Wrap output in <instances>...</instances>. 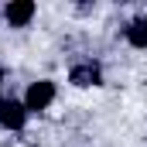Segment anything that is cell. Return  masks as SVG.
<instances>
[{"label": "cell", "mask_w": 147, "mask_h": 147, "mask_svg": "<svg viewBox=\"0 0 147 147\" xmlns=\"http://www.w3.org/2000/svg\"><path fill=\"white\" fill-rule=\"evenodd\" d=\"M51 99H55V82L41 79V82H31V86H28L24 106H28V113H38V110H48Z\"/></svg>", "instance_id": "cell-1"}, {"label": "cell", "mask_w": 147, "mask_h": 147, "mask_svg": "<svg viewBox=\"0 0 147 147\" xmlns=\"http://www.w3.org/2000/svg\"><path fill=\"white\" fill-rule=\"evenodd\" d=\"M28 123V106L17 99H3L0 103V127L3 130H21Z\"/></svg>", "instance_id": "cell-2"}, {"label": "cell", "mask_w": 147, "mask_h": 147, "mask_svg": "<svg viewBox=\"0 0 147 147\" xmlns=\"http://www.w3.org/2000/svg\"><path fill=\"white\" fill-rule=\"evenodd\" d=\"M3 17L10 21V28H24V24L34 17V3H31V0H10L7 10H3Z\"/></svg>", "instance_id": "cell-3"}, {"label": "cell", "mask_w": 147, "mask_h": 147, "mask_svg": "<svg viewBox=\"0 0 147 147\" xmlns=\"http://www.w3.org/2000/svg\"><path fill=\"white\" fill-rule=\"evenodd\" d=\"M69 79H72L75 86H99L103 72H99V65H96V62H82V65H75V69H72Z\"/></svg>", "instance_id": "cell-4"}, {"label": "cell", "mask_w": 147, "mask_h": 147, "mask_svg": "<svg viewBox=\"0 0 147 147\" xmlns=\"http://www.w3.org/2000/svg\"><path fill=\"white\" fill-rule=\"evenodd\" d=\"M127 41H130L134 48H147V14L137 17V21L127 28Z\"/></svg>", "instance_id": "cell-5"}, {"label": "cell", "mask_w": 147, "mask_h": 147, "mask_svg": "<svg viewBox=\"0 0 147 147\" xmlns=\"http://www.w3.org/2000/svg\"><path fill=\"white\" fill-rule=\"evenodd\" d=\"M0 103H3V99H0Z\"/></svg>", "instance_id": "cell-6"}]
</instances>
